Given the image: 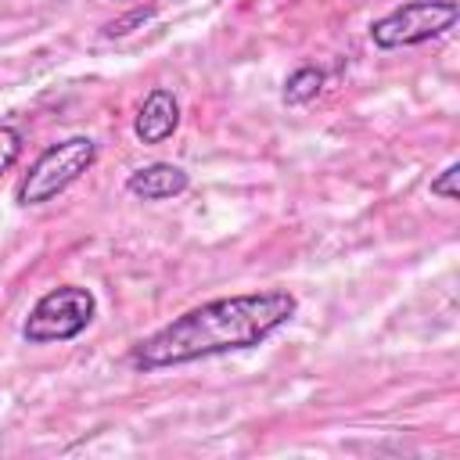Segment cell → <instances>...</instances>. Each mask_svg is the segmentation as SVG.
Here are the masks:
<instances>
[{
  "label": "cell",
  "instance_id": "1",
  "mask_svg": "<svg viewBox=\"0 0 460 460\" xmlns=\"http://www.w3.org/2000/svg\"><path fill=\"white\" fill-rule=\"evenodd\" d=\"M295 313H298V298L288 288L223 295L172 316L165 327L140 338L129 349V367L140 374H155V370L255 349L273 331H280Z\"/></svg>",
  "mask_w": 460,
  "mask_h": 460
},
{
  "label": "cell",
  "instance_id": "2",
  "mask_svg": "<svg viewBox=\"0 0 460 460\" xmlns=\"http://www.w3.org/2000/svg\"><path fill=\"white\" fill-rule=\"evenodd\" d=\"M97 162V144L90 137H65L58 144H50L22 176L14 198L18 205L32 208V205H47L58 194H65L75 180H83V172H90Z\"/></svg>",
  "mask_w": 460,
  "mask_h": 460
},
{
  "label": "cell",
  "instance_id": "3",
  "mask_svg": "<svg viewBox=\"0 0 460 460\" xmlns=\"http://www.w3.org/2000/svg\"><path fill=\"white\" fill-rule=\"evenodd\" d=\"M97 316V295L83 284H58L36 298L29 316L22 320V338L29 345H61L79 338Z\"/></svg>",
  "mask_w": 460,
  "mask_h": 460
},
{
  "label": "cell",
  "instance_id": "4",
  "mask_svg": "<svg viewBox=\"0 0 460 460\" xmlns=\"http://www.w3.org/2000/svg\"><path fill=\"white\" fill-rule=\"evenodd\" d=\"M460 18L456 0H406L395 11L370 22V43L377 50H402L420 47L428 40L446 36Z\"/></svg>",
  "mask_w": 460,
  "mask_h": 460
},
{
  "label": "cell",
  "instance_id": "5",
  "mask_svg": "<svg viewBox=\"0 0 460 460\" xmlns=\"http://www.w3.org/2000/svg\"><path fill=\"white\" fill-rule=\"evenodd\" d=\"M176 126H180V101H176V93L165 90V86H155L140 101V108L133 115L137 140L140 144H165L176 133Z\"/></svg>",
  "mask_w": 460,
  "mask_h": 460
},
{
  "label": "cell",
  "instance_id": "6",
  "mask_svg": "<svg viewBox=\"0 0 460 460\" xmlns=\"http://www.w3.org/2000/svg\"><path fill=\"white\" fill-rule=\"evenodd\" d=\"M190 187V176L172 162H151L126 176V190L140 201H169Z\"/></svg>",
  "mask_w": 460,
  "mask_h": 460
},
{
  "label": "cell",
  "instance_id": "7",
  "mask_svg": "<svg viewBox=\"0 0 460 460\" xmlns=\"http://www.w3.org/2000/svg\"><path fill=\"white\" fill-rule=\"evenodd\" d=\"M323 83H327V72H323V68H316V65H302V68H295V72L284 79V104L298 108V104L316 101L320 90H323Z\"/></svg>",
  "mask_w": 460,
  "mask_h": 460
},
{
  "label": "cell",
  "instance_id": "8",
  "mask_svg": "<svg viewBox=\"0 0 460 460\" xmlns=\"http://www.w3.org/2000/svg\"><path fill=\"white\" fill-rule=\"evenodd\" d=\"M22 147H25L22 133L11 122H0V176L14 169V162L22 158Z\"/></svg>",
  "mask_w": 460,
  "mask_h": 460
},
{
  "label": "cell",
  "instance_id": "9",
  "mask_svg": "<svg viewBox=\"0 0 460 460\" xmlns=\"http://www.w3.org/2000/svg\"><path fill=\"white\" fill-rule=\"evenodd\" d=\"M456 176H460V165H456V162H449L438 176H431V198L456 201Z\"/></svg>",
  "mask_w": 460,
  "mask_h": 460
},
{
  "label": "cell",
  "instance_id": "10",
  "mask_svg": "<svg viewBox=\"0 0 460 460\" xmlns=\"http://www.w3.org/2000/svg\"><path fill=\"white\" fill-rule=\"evenodd\" d=\"M151 14H155V7H137V11H129V14L115 18V22H108V25H104V36H126V32H133V25H144Z\"/></svg>",
  "mask_w": 460,
  "mask_h": 460
}]
</instances>
